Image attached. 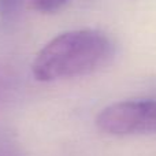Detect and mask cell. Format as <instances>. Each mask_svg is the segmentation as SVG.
I'll list each match as a JSON object with an SVG mask.
<instances>
[{
    "label": "cell",
    "mask_w": 156,
    "mask_h": 156,
    "mask_svg": "<svg viewBox=\"0 0 156 156\" xmlns=\"http://www.w3.org/2000/svg\"><path fill=\"white\" fill-rule=\"evenodd\" d=\"M114 51L112 40L101 30H69L54 37L37 52L32 73L40 82L88 76L104 67L112 59Z\"/></svg>",
    "instance_id": "cell-1"
},
{
    "label": "cell",
    "mask_w": 156,
    "mask_h": 156,
    "mask_svg": "<svg viewBox=\"0 0 156 156\" xmlns=\"http://www.w3.org/2000/svg\"><path fill=\"white\" fill-rule=\"evenodd\" d=\"M96 126L111 136L156 133V99L112 103L97 114Z\"/></svg>",
    "instance_id": "cell-2"
},
{
    "label": "cell",
    "mask_w": 156,
    "mask_h": 156,
    "mask_svg": "<svg viewBox=\"0 0 156 156\" xmlns=\"http://www.w3.org/2000/svg\"><path fill=\"white\" fill-rule=\"evenodd\" d=\"M23 0H0V22L10 25L15 21L21 11Z\"/></svg>",
    "instance_id": "cell-3"
},
{
    "label": "cell",
    "mask_w": 156,
    "mask_h": 156,
    "mask_svg": "<svg viewBox=\"0 0 156 156\" xmlns=\"http://www.w3.org/2000/svg\"><path fill=\"white\" fill-rule=\"evenodd\" d=\"M67 2L69 0H30V4L40 12H54L63 7Z\"/></svg>",
    "instance_id": "cell-4"
},
{
    "label": "cell",
    "mask_w": 156,
    "mask_h": 156,
    "mask_svg": "<svg viewBox=\"0 0 156 156\" xmlns=\"http://www.w3.org/2000/svg\"><path fill=\"white\" fill-rule=\"evenodd\" d=\"M0 156H8V155H0Z\"/></svg>",
    "instance_id": "cell-5"
}]
</instances>
